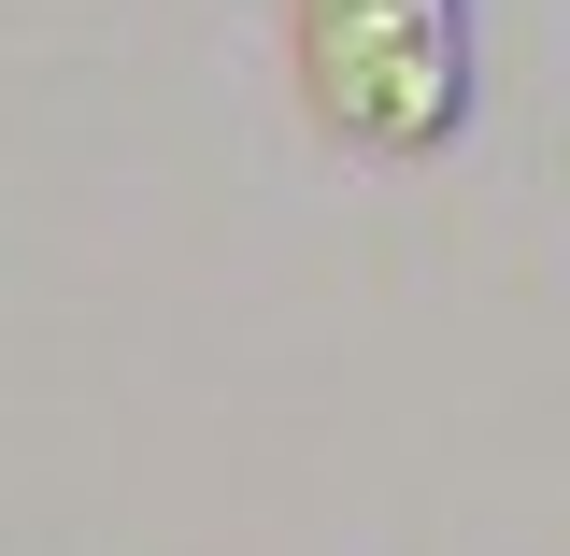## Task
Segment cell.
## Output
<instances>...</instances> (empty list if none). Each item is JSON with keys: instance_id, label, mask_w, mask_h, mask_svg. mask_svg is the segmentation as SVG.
<instances>
[{"instance_id": "obj_1", "label": "cell", "mask_w": 570, "mask_h": 556, "mask_svg": "<svg viewBox=\"0 0 570 556\" xmlns=\"http://www.w3.org/2000/svg\"><path fill=\"white\" fill-rule=\"evenodd\" d=\"M299 100L343 157H442L471 129V0H299Z\"/></svg>"}]
</instances>
